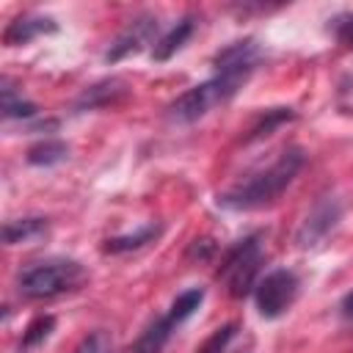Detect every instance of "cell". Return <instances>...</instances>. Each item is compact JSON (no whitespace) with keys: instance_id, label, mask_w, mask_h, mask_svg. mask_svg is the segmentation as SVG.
I'll use <instances>...</instances> for the list:
<instances>
[{"instance_id":"1","label":"cell","mask_w":353,"mask_h":353,"mask_svg":"<svg viewBox=\"0 0 353 353\" xmlns=\"http://www.w3.org/2000/svg\"><path fill=\"white\" fill-rule=\"evenodd\" d=\"M301 165H303V152L298 146L284 149L265 171H259L251 179H245V182L234 185L232 190L221 193L218 204L226 207V210H259V207H268L290 188V182L298 176Z\"/></svg>"},{"instance_id":"2","label":"cell","mask_w":353,"mask_h":353,"mask_svg":"<svg viewBox=\"0 0 353 353\" xmlns=\"http://www.w3.org/2000/svg\"><path fill=\"white\" fill-rule=\"evenodd\" d=\"M245 80H248V74H243V72H218L207 83L193 85L190 91L176 97L171 102V108H168V119L179 121V124H190V121L207 116L212 108H218L226 99H232Z\"/></svg>"},{"instance_id":"3","label":"cell","mask_w":353,"mask_h":353,"mask_svg":"<svg viewBox=\"0 0 353 353\" xmlns=\"http://www.w3.org/2000/svg\"><path fill=\"white\" fill-rule=\"evenodd\" d=\"M85 281V268L74 259H44L19 273V292L28 298H52L77 290Z\"/></svg>"},{"instance_id":"4","label":"cell","mask_w":353,"mask_h":353,"mask_svg":"<svg viewBox=\"0 0 353 353\" xmlns=\"http://www.w3.org/2000/svg\"><path fill=\"white\" fill-rule=\"evenodd\" d=\"M259 262H262V248H259V234H251L245 240H240L223 259L221 265V276L229 281V290L234 298L245 295L254 284V276L259 270Z\"/></svg>"},{"instance_id":"5","label":"cell","mask_w":353,"mask_h":353,"mask_svg":"<svg viewBox=\"0 0 353 353\" xmlns=\"http://www.w3.org/2000/svg\"><path fill=\"white\" fill-rule=\"evenodd\" d=\"M298 276L287 268H279V270H270L254 290V298H256V309L262 317L273 320V317H281L298 298Z\"/></svg>"},{"instance_id":"6","label":"cell","mask_w":353,"mask_h":353,"mask_svg":"<svg viewBox=\"0 0 353 353\" xmlns=\"http://www.w3.org/2000/svg\"><path fill=\"white\" fill-rule=\"evenodd\" d=\"M339 218H342V204H339L336 199H323V201H317V204L312 207V212L306 215V221L301 223V229H298V234H295V243H298L301 248L317 245V243L339 223Z\"/></svg>"},{"instance_id":"7","label":"cell","mask_w":353,"mask_h":353,"mask_svg":"<svg viewBox=\"0 0 353 353\" xmlns=\"http://www.w3.org/2000/svg\"><path fill=\"white\" fill-rule=\"evenodd\" d=\"M154 30H157V19L154 17H138V19H132L121 33H119V39L110 44V50H108V61L110 63H116V61H121V58H127L130 52H138L143 44H149L152 41V36H154Z\"/></svg>"},{"instance_id":"8","label":"cell","mask_w":353,"mask_h":353,"mask_svg":"<svg viewBox=\"0 0 353 353\" xmlns=\"http://www.w3.org/2000/svg\"><path fill=\"white\" fill-rule=\"evenodd\" d=\"M58 25L50 19V17H17L6 33H3V41L8 47H17V44H28L30 39L41 36V33H52Z\"/></svg>"},{"instance_id":"9","label":"cell","mask_w":353,"mask_h":353,"mask_svg":"<svg viewBox=\"0 0 353 353\" xmlns=\"http://www.w3.org/2000/svg\"><path fill=\"white\" fill-rule=\"evenodd\" d=\"M171 328H174V323H171V317H168V314H165V317L152 320V323L143 328V334L130 345V350H127V353H160V350L165 347L168 336H171Z\"/></svg>"},{"instance_id":"10","label":"cell","mask_w":353,"mask_h":353,"mask_svg":"<svg viewBox=\"0 0 353 353\" xmlns=\"http://www.w3.org/2000/svg\"><path fill=\"white\" fill-rule=\"evenodd\" d=\"M41 234H47V221L44 218H17V221H8L3 226V240L8 245L30 243V240H36Z\"/></svg>"},{"instance_id":"11","label":"cell","mask_w":353,"mask_h":353,"mask_svg":"<svg viewBox=\"0 0 353 353\" xmlns=\"http://www.w3.org/2000/svg\"><path fill=\"white\" fill-rule=\"evenodd\" d=\"M190 33H193V19L190 17H185V19H179L157 44H154V50H152V58L154 61H168L188 39H190Z\"/></svg>"},{"instance_id":"12","label":"cell","mask_w":353,"mask_h":353,"mask_svg":"<svg viewBox=\"0 0 353 353\" xmlns=\"http://www.w3.org/2000/svg\"><path fill=\"white\" fill-rule=\"evenodd\" d=\"M157 234H160V226H157V223H146V226H141L138 232H130V234H119V237L105 240L102 248H105L108 254H124V251H132V248H141V245L152 243Z\"/></svg>"},{"instance_id":"13","label":"cell","mask_w":353,"mask_h":353,"mask_svg":"<svg viewBox=\"0 0 353 353\" xmlns=\"http://www.w3.org/2000/svg\"><path fill=\"white\" fill-rule=\"evenodd\" d=\"M124 91V80H102V83H97V85H91V88H85L83 91V97L77 99V108H97V105H108V102H113L119 94Z\"/></svg>"},{"instance_id":"14","label":"cell","mask_w":353,"mask_h":353,"mask_svg":"<svg viewBox=\"0 0 353 353\" xmlns=\"http://www.w3.org/2000/svg\"><path fill=\"white\" fill-rule=\"evenodd\" d=\"M66 157H69V146L63 141H58V138L41 141V143L28 149V163H33V165H55V163H61Z\"/></svg>"},{"instance_id":"15","label":"cell","mask_w":353,"mask_h":353,"mask_svg":"<svg viewBox=\"0 0 353 353\" xmlns=\"http://www.w3.org/2000/svg\"><path fill=\"white\" fill-rule=\"evenodd\" d=\"M201 301H204V290H201V287H190V290L179 292V295L174 298L171 309H168L171 323H174V325H179L182 320H188V317L201 306Z\"/></svg>"},{"instance_id":"16","label":"cell","mask_w":353,"mask_h":353,"mask_svg":"<svg viewBox=\"0 0 353 353\" xmlns=\"http://www.w3.org/2000/svg\"><path fill=\"white\" fill-rule=\"evenodd\" d=\"M33 113H36V105L22 99V94H17L8 80H3V116L6 119H22V116H33Z\"/></svg>"},{"instance_id":"17","label":"cell","mask_w":353,"mask_h":353,"mask_svg":"<svg viewBox=\"0 0 353 353\" xmlns=\"http://www.w3.org/2000/svg\"><path fill=\"white\" fill-rule=\"evenodd\" d=\"M234 334H237V325H234V323H226V325L215 328V331L201 342V347H199L196 353H226V347H229V342L234 339Z\"/></svg>"},{"instance_id":"18","label":"cell","mask_w":353,"mask_h":353,"mask_svg":"<svg viewBox=\"0 0 353 353\" xmlns=\"http://www.w3.org/2000/svg\"><path fill=\"white\" fill-rule=\"evenodd\" d=\"M52 328H55V317H50V314L36 317V320L25 328V334H22V347H33V345L44 342V339L50 336Z\"/></svg>"},{"instance_id":"19","label":"cell","mask_w":353,"mask_h":353,"mask_svg":"<svg viewBox=\"0 0 353 353\" xmlns=\"http://www.w3.org/2000/svg\"><path fill=\"white\" fill-rule=\"evenodd\" d=\"M110 350H113V339L108 331H91L74 347V353H110Z\"/></svg>"},{"instance_id":"20","label":"cell","mask_w":353,"mask_h":353,"mask_svg":"<svg viewBox=\"0 0 353 353\" xmlns=\"http://www.w3.org/2000/svg\"><path fill=\"white\" fill-rule=\"evenodd\" d=\"M334 30H336V36L345 41V44H353V17H336L334 19Z\"/></svg>"},{"instance_id":"21","label":"cell","mask_w":353,"mask_h":353,"mask_svg":"<svg viewBox=\"0 0 353 353\" xmlns=\"http://www.w3.org/2000/svg\"><path fill=\"white\" fill-rule=\"evenodd\" d=\"M342 314H345L347 320H353V292L345 295V301H342Z\"/></svg>"}]
</instances>
